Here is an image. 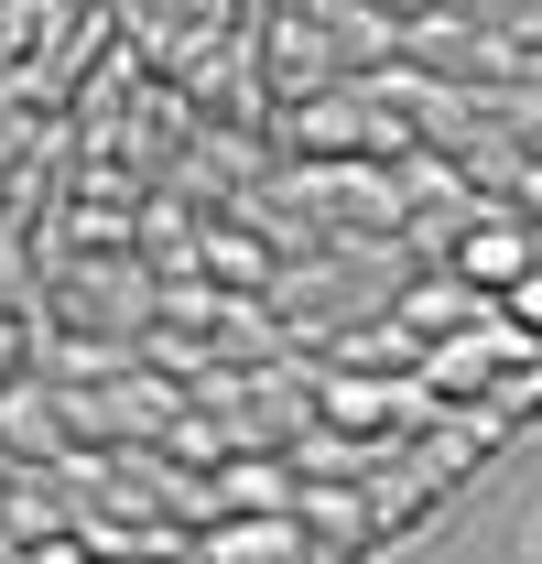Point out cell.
I'll list each match as a JSON object with an SVG mask.
<instances>
[{"instance_id":"4","label":"cell","mask_w":542,"mask_h":564,"mask_svg":"<svg viewBox=\"0 0 542 564\" xmlns=\"http://www.w3.org/2000/svg\"><path fill=\"white\" fill-rule=\"evenodd\" d=\"M293 141H304V152H369V141H391V131L358 120L347 98H315V109H293Z\"/></svg>"},{"instance_id":"1","label":"cell","mask_w":542,"mask_h":564,"mask_svg":"<svg viewBox=\"0 0 542 564\" xmlns=\"http://www.w3.org/2000/svg\"><path fill=\"white\" fill-rule=\"evenodd\" d=\"M304 413L326 423V434H402L423 413V380H358V369H337V380L304 391Z\"/></svg>"},{"instance_id":"5","label":"cell","mask_w":542,"mask_h":564,"mask_svg":"<svg viewBox=\"0 0 542 564\" xmlns=\"http://www.w3.org/2000/svg\"><path fill=\"white\" fill-rule=\"evenodd\" d=\"M196 261L217 282H271V250L250 239V228H196Z\"/></svg>"},{"instance_id":"3","label":"cell","mask_w":542,"mask_h":564,"mask_svg":"<svg viewBox=\"0 0 542 564\" xmlns=\"http://www.w3.org/2000/svg\"><path fill=\"white\" fill-rule=\"evenodd\" d=\"M196 564H304V532H293V521H271V510H239V521H217V532H206Z\"/></svg>"},{"instance_id":"2","label":"cell","mask_w":542,"mask_h":564,"mask_svg":"<svg viewBox=\"0 0 542 564\" xmlns=\"http://www.w3.org/2000/svg\"><path fill=\"white\" fill-rule=\"evenodd\" d=\"M521 272H542V239L521 217H477L467 239H456V282H467V293H510Z\"/></svg>"},{"instance_id":"7","label":"cell","mask_w":542,"mask_h":564,"mask_svg":"<svg viewBox=\"0 0 542 564\" xmlns=\"http://www.w3.org/2000/svg\"><path fill=\"white\" fill-rule=\"evenodd\" d=\"M0 423H11V434H22V445H55V413H44V402H33V391H11V402H0Z\"/></svg>"},{"instance_id":"6","label":"cell","mask_w":542,"mask_h":564,"mask_svg":"<svg viewBox=\"0 0 542 564\" xmlns=\"http://www.w3.org/2000/svg\"><path fill=\"white\" fill-rule=\"evenodd\" d=\"M499 304H510V315H499L510 337H542V272H521V282H510V293H499Z\"/></svg>"}]
</instances>
